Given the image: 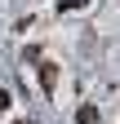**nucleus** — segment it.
<instances>
[{"instance_id":"nucleus-1","label":"nucleus","mask_w":120,"mask_h":124,"mask_svg":"<svg viewBox=\"0 0 120 124\" xmlns=\"http://www.w3.org/2000/svg\"><path fill=\"white\" fill-rule=\"evenodd\" d=\"M53 84H58V67H53V62H40V89L53 93Z\"/></svg>"},{"instance_id":"nucleus-2","label":"nucleus","mask_w":120,"mask_h":124,"mask_svg":"<svg viewBox=\"0 0 120 124\" xmlns=\"http://www.w3.org/2000/svg\"><path fill=\"white\" fill-rule=\"evenodd\" d=\"M76 124H98V106H80V111H76Z\"/></svg>"},{"instance_id":"nucleus-3","label":"nucleus","mask_w":120,"mask_h":124,"mask_svg":"<svg viewBox=\"0 0 120 124\" xmlns=\"http://www.w3.org/2000/svg\"><path fill=\"white\" fill-rule=\"evenodd\" d=\"M89 0H58V9H85Z\"/></svg>"},{"instance_id":"nucleus-4","label":"nucleus","mask_w":120,"mask_h":124,"mask_svg":"<svg viewBox=\"0 0 120 124\" xmlns=\"http://www.w3.org/2000/svg\"><path fill=\"white\" fill-rule=\"evenodd\" d=\"M5 106H9V89L0 84V111H5Z\"/></svg>"}]
</instances>
